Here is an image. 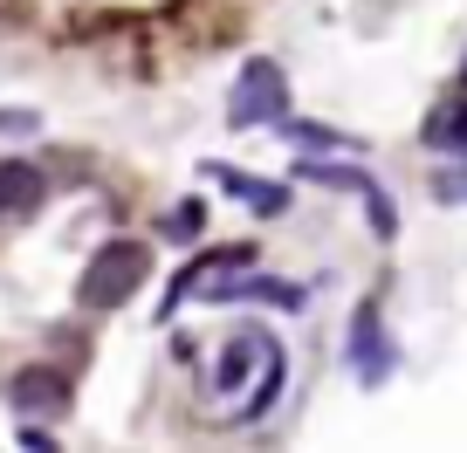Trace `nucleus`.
<instances>
[{
  "instance_id": "nucleus-1",
  "label": "nucleus",
  "mask_w": 467,
  "mask_h": 453,
  "mask_svg": "<svg viewBox=\"0 0 467 453\" xmlns=\"http://www.w3.org/2000/svg\"><path fill=\"white\" fill-rule=\"evenodd\" d=\"M145 275H151L145 241H103V248L89 254L83 282H76V303L83 309H124L138 289H145Z\"/></svg>"
},
{
  "instance_id": "nucleus-2",
  "label": "nucleus",
  "mask_w": 467,
  "mask_h": 453,
  "mask_svg": "<svg viewBox=\"0 0 467 453\" xmlns=\"http://www.w3.org/2000/svg\"><path fill=\"white\" fill-rule=\"evenodd\" d=\"M254 262H262L254 248H213V254H200V262L165 289V323L179 316V303H234V295L254 282Z\"/></svg>"
},
{
  "instance_id": "nucleus-3",
  "label": "nucleus",
  "mask_w": 467,
  "mask_h": 453,
  "mask_svg": "<svg viewBox=\"0 0 467 453\" xmlns=\"http://www.w3.org/2000/svg\"><path fill=\"white\" fill-rule=\"evenodd\" d=\"M282 118H289V76H282V62L254 56L248 69H241V83H234L227 124L234 131H254V124H282Z\"/></svg>"
},
{
  "instance_id": "nucleus-4",
  "label": "nucleus",
  "mask_w": 467,
  "mask_h": 453,
  "mask_svg": "<svg viewBox=\"0 0 467 453\" xmlns=\"http://www.w3.org/2000/svg\"><path fill=\"white\" fill-rule=\"evenodd\" d=\"M350 365H358V378L379 385L385 371H392V351H385V336H379V309H358V323H350Z\"/></svg>"
},
{
  "instance_id": "nucleus-5",
  "label": "nucleus",
  "mask_w": 467,
  "mask_h": 453,
  "mask_svg": "<svg viewBox=\"0 0 467 453\" xmlns=\"http://www.w3.org/2000/svg\"><path fill=\"white\" fill-rule=\"evenodd\" d=\"M42 200H48L42 165H28V159H0V213H35Z\"/></svg>"
},
{
  "instance_id": "nucleus-6",
  "label": "nucleus",
  "mask_w": 467,
  "mask_h": 453,
  "mask_svg": "<svg viewBox=\"0 0 467 453\" xmlns=\"http://www.w3.org/2000/svg\"><path fill=\"white\" fill-rule=\"evenodd\" d=\"M15 406L21 412H62V406H69L62 371H21V378H15Z\"/></svg>"
},
{
  "instance_id": "nucleus-7",
  "label": "nucleus",
  "mask_w": 467,
  "mask_h": 453,
  "mask_svg": "<svg viewBox=\"0 0 467 453\" xmlns=\"http://www.w3.org/2000/svg\"><path fill=\"white\" fill-rule=\"evenodd\" d=\"M220 186H227L234 200H248L254 213H282V206H289V186H268V179H254V172H220Z\"/></svg>"
},
{
  "instance_id": "nucleus-8",
  "label": "nucleus",
  "mask_w": 467,
  "mask_h": 453,
  "mask_svg": "<svg viewBox=\"0 0 467 453\" xmlns=\"http://www.w3.org/2000/svg\"><path fill=\"white\" fill-rule=\"evenodd\" d=\"M200 234H206V206L200 200H186V206L165 213V241H200Z\"/></svg>"
},
{
  "instance_id": "nucleus-9",
  "label": "nucleus",
  "mask_w": 467,
  "mask_h": 453,
  "mask_svg": "<svg viewBox=\"0 0 467 453\" xmlns=\"http://www.w3.org/2000/svg\"><path fill=\"white\" fill-rule=\"evenodd\" d=\"M35 124H42V118H35V110H0V131H7V138H15V131H21V138H28V131H35Z\"/></svg>"
},
{
  "instance_id": "nucleus-10",
  "label": "nucleus",
  "mask_w": 467,
  "mask_h": 453,
  "mask_svg": "<svg viewBox=\"0 0 467 453\" xmlns=\"http://www.w3.org/2000/svg\"><path fill=\"white\" fill-rule=\"evenodd\" d=\"M15 439H21V447H35V453H48V447H56V433H42V426H21Z\"/></svg>"
},
{
  "instance_id": "nucleus-11",
  "label": "nucleus",
  "mask_w": 467,
  "mask_h": 453,
  "mask_svg": "<svg viewBox=\"0 0 467 453\" xmlns=\"http://www.w3.org/2000/svg\"><path fill=\"white\" fill-rule=\"evenodd\" d=\"M461 89H467V69H461Z\"/></svg>"
}]
</instances>
